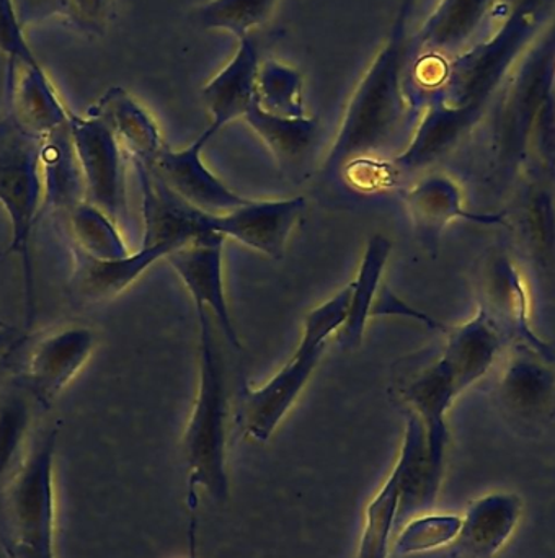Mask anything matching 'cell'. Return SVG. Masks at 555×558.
Segmentation results:
<instances>
[{"mask_svg": "<svg viewBox=\"0 0 555 558\" xmlns=\"http://www.w3.org/2000/svg\"><path fill=\"white\" fill-rule=\"evenodd\" d=\"M279 0H208L193 12V22L209 32H228L241 39L264 25Z\"/></svg>", "mask_w": 555, "mask_h": 558, "instance_id": "cell-24", "label": "cell"}, {"mask_svg": "<svg viewBox=\"0 0 555 558\" xmlns=\"http://www.w3.org/2000/svg\"><path fill=\"white\" fill-rule=\"evenodd\" d=\"M277 160L279 170L292 182H302L311 173L321 137L317 118H286L268 113L257 101L244 117Z\"/></svg>", "mask_w": 555, "mask_h": 558, "instance_id": "cell-17", "label": "cell"}, {"mask_svg": "<svg viewBox=\"0 0 555 558\" xmlns=\"http://www.w3.org/2000/svg\"><path fill=\"white\" fill-rule=\"evenodd\" d=\"M523 513V501L517 494L497 492L479 498L462 517L461 531L455 546L469 558L497 556L514 536Z\"/></svg>", "mask_w": 555, "mask_h": 558, "instance_id": "cell-18", "label": "cell"}, {"mask_svg": "<svg viewBox=\"0 0 555 558\" xmlns=\"http://www.w3.org/2000/svg\"><path fill=\"white\" fill-rule=\"evenodd\" d=\"M22 23L16 15L13 0H0V51L12 62L38 65L23 39Z\"/></svg>", "mask_w": 555, "mask_h": 558, "instance_id": "cell-28", "label": "cell"}, {"mask_svg": "<svg viewBox=\"0 0 555 558\" xmlns=\"http://www.w3.org/2000/svg\"><path fill=\"white\" fill-rule=\"evenodd\" d=\"M518 213V232L524 247L541 265L550 267L555 262V198L550 186H531Z\"/></svg>", "mask_w": 555, "mask_h": 558, "instance_id": "cell-22", "label": "cell"}, {"mask_svg": "<svg viewBox=\"0 0 555 558\" xmlns=\"http://www.w3.org/2000/svg\"><path fill=\"white\" fill-rule=\"evenodd\" d=\"M10 100L12 120L36 141L65 130L71 114L59 100L39 65L12 62Z\"/></svg>", "mask_w": 555, "mask_h": 558, "instance_id": "cell-19", "label": "cell"}, {"mask_svg": "<svg viewBox=\"0 0 555 558\" xmlns=\"http://www.w3.org/2000/svg\"><path fill=\"white\" fill-rule=\"evenodd\" d=\"M351 286L331 295L304 318L301 340L291 360L262 387L244 386L236 412L238 425L249 438L267 442L277 432L279 423L298 402L315 367L321 363L328 338L337 335L347 317Z\"/></svg>", "mask_w": 555, "mask_h": 558, "instance_id": "cell-3", "label": "cell"}, {"mask_svg": "<svg viewBox=\"0 0 555 558\" xmlns=\"http://www.w3.org/2000/svg\"><path fill=\"white\" fill-rule=\"evenodd\" d=\"M399 472L394 468L376 497L364 511L363 531L357 558H387L390 537L397 533L396 518L399 508Z\"/></svg>", "mask_w": 555, "mask_h": 558, "instance_id": "cell-25", "label": "cell"}, {"mask_svg": "<svg viewBox=\"0 0 555 558\" xmlns=\"http://www.w3.org/2000/svg\"><path fill=\"white\" fill-rule=\"evenodd\" d=\"M402 45L399 33L377 52L358 82L334 144L322 163L327 179L348 163L367 157L386 159L406 123L407 101L400 87Z\"/></svg>", "mask_w": 555, "mask_h": 558, "instance_id": "cell-1", "label": "cell"}, {"mask_svg": "<svg viewBox=\"0 0 555 558\" xmlns=\"http://www.w3.org/2000/svg\"><path fill=\"white\" fill-rule=\"evenodd\" d=\"M95 114L110 124L128 159L137 166H153L167 146L153 117L123 88H111Z\"/></svg>", "mask_w": 555, "mask_h": 558, "instance_id": "cell-20", "label": "cell"}, {"mask_svg": "<svg viewBox=\"0 0 555 558\" xmlns=\"http://www.w3.org/2000/svg\"><path fill=\"white\" fill-rule=\"evenodd\" d=\"M461 524L462 518L456 514H419L400 527L396 553L400 556H412L451 546L458 539Z\"/></svg>", "mask_w": 555, "mask_h": 558, "instance_id": "cell-27", "label": "cell"}, {"mask_svg": "<svg viewBox=\"0 0 555 558\" xmlns=\"http://www.w3.org/2000/svg\"><path fill=\"white\" fill-rule=\"evenodd\" d=\"M65 215L77 251L95 258H123L131 254L120 226L91 203H77Z\"/></svg>", "mask_w": 555, "mask_h": 558, "instance_id": "cell-23", "label": "cell"}, {"mask_svg": "<svg viewBox=\"0 0 555 558\" xmlns=\"http://www.w3.org/2000/svg\"><path fill=\"white\" fill-rule=\"evenodd\" d=\"M15 347V330H13V328H9V330H0V357H5L7 354L12 353V350Z\"/></svg>", "mask_w": 555, "mask_h": 558, "instance_id": "cell-30", "label": "cell"}, {"mask_svg": "<svg viewBox=\"0 0 555 558\" xmlns=\"http://www.w3.org/2000/svg\"><path fill=\"white\" fill-rule=\"evenodd\" d=\"M261 52L254 36L239 39L231 61L209 78L203 87L202 98L212 117L216 134L236 120H244L252 105L257 101V78L261 71Z\"/></svg>", "mask_w": 555, "mask_h": 558, "instance_id": "cell-14", "label": "cell"}, {"mask_svg": "<svg viewBox=\"0 0 555 558\" xmlns=\"http://www.w3.org/2000/svg\"><path fill=\"white\" fill-rule=\"evenodd\" d=\"M0 206L12 225V244L3 255L16 254L25 279L26 328L36 317L32 234L43 209L38 141L15 121L0 123Z\"/></svg>", "mask_w": 555, "mask_h": 558, "instance_id": "cell-4", "label": "cell"}, {"mask_svg": "<svg viewBox=\"0 0 555 558\" xmlns=\"http://www.w3.org/2000/svg\"><path fill=\"white\" fill-rule=\"evenodd\" d=\"M479 308L511 344H527L541 351H553L531 327V299L517 262L507 252H488L478 270Z\"/></svg>", "mask_w": 555, "mask_h": 558, "instance_id": "cell-7", "label": "cell"}, {"mask_svg": "<svg viewBox=\"0 0 555 558\" xmlns=\"http://www.w3.org/2000/svg\"><path fill=\"white\" fill-rule=\"evenodd\" d=\"M225 244V235L209 232L170 252L166 260L189 289L195 308L212 311L225 331L226 340L234 350H241V340L226 298Z\"/></svg>", "mask_w": 555, "mask_h": 558, "instance_id": "cell-11", "label": "cell"}, {"mask_svg": "<svg viewBox=\"0 0 555 558\" xmlns=\"http://www.w3.org/2000/svg\"><path fill=\"white\" fill-rule=\"evenodd\" d=\"M394 468L399 472V508H397L396 530L426 513L438 498L445 469L430 458L425 426L415 413L406 410V432L399 459Z\"/></svg>", "mask_w": 555, "mask_h": 558, "instance_id": "cell-13", "label": "cell"}, {"mask_svg": "<svg viewBox=\"0 0 555 558\" xmlns=\"http://www.w3.org/2000/svg\"><path fill=\"white\" fill-rule=\"evenodd\" d=\"M304 81L291 65L264 61L257 78V104L262 110L286 118H301L304 113Z\"/></svg>", "mask_w": 555, "mask_h": 558, "instance_id": "cell-26", "label": "cell"}, {"mask_svg": "<svg viewBox=\"0 0 555 558\" xmlns=\"http://www.w3.org/2000/svg\"><path fill=\"white\" fill-rule=\"evenodd\" d=\"M393 252V242L387 235L373 234L364 245L363 257L357 278L350 282L351 294L347 317L337 331L340 350L354 351L363 343L364 331L373 312L374 301L379 294L381 279Z\"/></svg>", "mask_w": 555, "mask_h": 558, "instance_id": "cell-21", "label": "cell"}, {"mask_svg": "<svg viewBox=\"0 0 555 558\" xmlns=\"http://www.w3.org/2000/svg\"><path fill=\"white\" fill-rule=\"evenodd\" d=\"M215 136V131L208 128L189 147L170 149L166 146L154 160L153 166L146 167L173 195L179 196L193 208L209 215L232 211L249 202V198L229 189L206 166L203 150Z\"/></svg>", "mask_w": 555, "mask_h": 558, "instance_id": "cell-10", "label": "cell"}, {"mask_svg": "<svg viewBox=\"0 0 555 558\" xmlns=\"http://www.w3.org/2000/svg\"><path fill=\"white\" fill-rule=\"evenodd\" d=\"M13 7L22 26L55 15L71 19V0H13Z\"/></svg>", "mask_w": 555, "mask_h": 558, "instance_id": "cell-29", "label": "cell"}, {"mask_svg": "<svg viewBox=\"0 0 555 558\" xmlns=\"http://www.w3.org/2000/svg\"><path fill=\"white\" fill-rule=\"evenodd\" d=\"M2 260H3V257H0V265H2ZM9 328H12V327H10V325L7 324V322L3 320L2 317H0V330H9Z\"/></svg>", "mask_w": 555, "mask_h": 558, "instance_id": "cell-31", "label": "cell"}, {"mask_svg": "<svg viewBox=\"0 0 555 558\" xmlns=\"http://www.w3.org/2000/svg\"><path fill=\"white\" fill-rule=\"evenodd\" d=\"M200 325V379L195 403L183 436V456L189 471V504L196 520L203 488L213 501L222 505L229 498L228 416L229 397L225 363L213 333L209 312L196 308Z\"/></svg>", "mask_w": 555, "mask_h": 558, "instance_id": "cell-2", "label": "cell"}, {"mask_svg": "<svg viewBox=\"0 0 555 558\" xmlns=\"http://www.w3.org/2000/svg\"><path fill=\"white\" fill-rule=\"evenodd\" d=\"M495 400L508 422L538 429L555 415V354L514 344L497 364Z\"/></svg>", "mask_w": 555, "mask_h": 558, "instance_id": "cell-6", "label": "cell"}, {"mask_svg": "<svg viewBox=\"0 0 555 558\" xmlns=\"http://www.w3.org/2000/svg\"><path fill=\"white\" fill-rule=\"evenodd\" d=\"M170 245H141L136 254L123 258H95L75 248L71 294L84 304H101L123 294L154 264L166 260Z\"/></svg>", "mask_w": 555, "mask_h": 558, "instance_id": "cell-16", "label": "cell"}, {"mask_svg": "<svg viewBox=\"0 0 555 558\" xmlns=\"http://www.w3.org/2000/svg\"><path fill=\"white\" fill-rule=\"evenodd\" d=\"M403 205L417 239L426 252H438L443 232L458 219L479 225H507L505 215H478L464 208L461 189L451 177L430 173L403 192Z\"/></svg>", "mask_w": 555, "mask_h": 558, "instance_id": "cell-12", "label": "cell"}, {"mask_svg": "<svg viewBox=\"0 0 555 558\" xmlns=\"http://www.w3.org/2000/svg\"><path fill=\"white\" fill-rule=\"evenodd\" d=\"M97 348V333L68 325L43 335L23 364L22 384L29 396L49 405L79 376Z\"/></svg>", "mask_w": 555, "mask_h": 558, "instance_id": "cell-9", "label": "cell"}, {"mask_svg": "<svg viewBox=\"0 0 555 558\" xmlns=\"http://www.w3.org/2000/svg\"><path fill=\"white\" fill-rule=\"evenodd\" d=\"M442 360L455 377L456 386L468 390L494 373L507 347V340L482 308L464 324L448 327Z\"/></svg>", "mask_w": 555, "mask_h": 558, "instance_id": "cell-15", "label": "cell"}, {"mask_svg": "<svg viewBox=\"0 0 555 558\" xmlns=\"http://www.w3.org/2000/svg\"><path fill=\"white\" fill-rule=\"evenodd\" d=\"M307 209L302 196L285 199H249L245 205L219 215L202 213V229L234 239L245 247L281 260L289 235Z\"/></svg>", "mask_w": 555, "mask_h": 558, "instance_id": "cell-8", "label": "cell"}, {"mask_svg": "<svg viewBox=\"0 0 555 558\" xmlns=\"http://www.w3.org/2000/svg\"><path fill=\"white\" fill-rule=\"evenodd\" d=\"M72 146L81 170L84 199L104 211L118 226L128 215V156L110 124L92 114L69 121Z\"/></svg>", "mask_w": 555, "mask_h": 558, "instance_id": "cell-5", "label": "cell"}]
</instances>
